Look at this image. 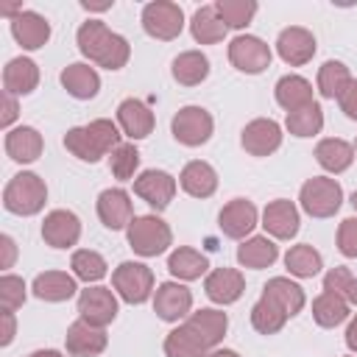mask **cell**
<instances>
[{
  "label": "cell",
  "mask_w": 357,
  "mask_h": 357,
  "mask_svg": "<svg viewBox=\"0 0 357 357\" xmlns=\"http://www.w3.org/2000/svg\"><path fill=\"white\" fill-rule=\"evenodd\" d=\"M75 39H78V50H81L89 61H95L98 67H106V70H120V67H126V61H128V56H131L128 39L120 36V33H114V31H109L106 22H100V20H86V22H81Z\"/></svg>",
  "instance_id": "6da1fadb"
},
{
  "label": "cell",
  "mask_w": 357,
  "mask_h": 357,
  "mask_svg": "<svg viewBox=\"0 0 357 357\" xmlns=\"http://www.w3.org/2000/svg\"><path fill=\"white\" fill-rule=\"evenodd\" d=\"M120 128L112 123V120H106V117H98V120H92L89 126H75V128H70L67 134H64V148L75 156V159H81V162H98L100 156H106V153H112L114 148H120L123 142H120Z\"/></svg>",
  "instance_id": "7a4b0ae2"
},
{
  "label": "cell",
  "mask_w": 357,
  "mask_h": 357,
  "mask_svg": "<svg viewBox=\"0 0 357 357\" xmlns=\"http://www.w3.org/2000/svg\"><path fill=\"white\" fill-rule=\"evenodd\" d=\"M47 201V187L45 181L36 176V173H17L6 190H3V206L11 212V215H22V218H31L36 212H42Z\"/></svg>",
  "instance_id": "3957f363"
},
{
  "label": "cell",
  "mask_w": 357,
  "mask_h": 357,
  "mask_svg": "<svg viewBox=\"0 0 357 357\" xmlns=\"http://www.w3.org/2000/svg\"><path fill=\"white\" fill-rule=\"evenodd\" d=\"M126 234H128L131 251L139 257H159L173 243V231L159 215H137L128 223Z\"/></svg>",
  "instance_id": "277c9868"
},
{
  "label": "cell",
  "mask_w": 357,
  "mask_h": 357,
  "mask_svg": "<svg viewBox=\"0 0 357 357\" xmlns=\"http://www.w3.org/2000/svg\"><path fill=\"white\" fill-rule=\"evenodd\" d=\"M298 201L310 218H332L343 204V190L329 176H312L301 184Z\"/></svg>",
  "instance_id": "5b68a950"
},
{
  "label": "cell",
  "mask_w": 357,
  "mask_h": 357,
  "mask_svg": "<svg viewBox=\"0 0 357 357\" xmlns=\"http://www.w3.org/2000/svg\"><path fill=\"white\" fill-rule=\"evenodd\" d=\"M117 296L128 304H142L153 296V271L142 262H120L112 273Z\"/></svg>",
  "instance_id": "8992f818"
},
{
  "label": "cell",
  "mask_w": 357,
  "mask_h": 357,
  "mask_svg": "<svg viewBox=\"0 0 357 357\" xmlns=\"http://www.w3.org/2000/svg\"><path fill=\"white\" fill-rule=\"evenodd\" d=\"M170 131H173L176 142H181L187 148H198V145L209 142V137L215 131V120L204 106H184L173 114Z\"/></svg>",
  "instance_id": "52a82bcc"
},
{
  "label": "cell",
  "mask_w": 357,
  "mask_h": 357,
  "mask_svg": "<svg viewBox=\"0 0 357 357\" xmlns=\"http://www.w3.org/2000/svg\"><path fill=\"white\" fill-rule=\"evenodd\" d=\"M142 28L148 36L170 42L184 31V11L178 3L170 0H153L142 8Z\"/></svg>",
  "instance_id": "ba28073f"
},
{
  "label": "cell",
  "mask_w": 357,
  "mask_h": 357,
  "mask_svg": "<svg viewBox=\"0 0 357 357\" xmlns=\"http://www.w3.org/2000/svg\"><path fill=\"white\" fill-rule=\"evenodd\" d=\"M271 47L259 39V36H251V33H240L229 42V61L231 67H237L240 73H248V75H257L262 70L271 67Z\"/></svg>",
  "instance_id": "9c48e42d"
},
{
  "label": "cell",
  "mask_w": 357,
  "mask_h": 357,
  "mask_svg": "<svg viewBox=\"0 0 357 357\" xmlns=\"http://www.w3.org/2000/svg\"><path fill=\"white\" fill-rule=\"evenodd\" d=\"M78 315L92 326H109L117 318V298L109 287L92 284L78 296Z\"/></svg>",
  "instance_id": "30bf717a"
},
{
  "label": "cell",
  "mask_w": 357,
  "mask_h": 357,
  "mask_svg": "<svg viewBox=\"0 0 357 357\" xmlns=\"http://www.w3.org/2000/svg\"><path fill=\"white\" fill-rule=\"evenodd\" d=\"M134 195H139L151 209L162 212L176 195V178L165 170H145L134 178Z\"/></svg>",
  "instance_id": "8fae6325"
},
{
  "label": "cell",
  "mask_w": 357,
  "mask_h": 357,
  "mask_svg": "<svg viewBox=\"0 0 357 357\" xmlns=\"http://www.w3.org/2000/svg\"><path fill=\"white\" fill-rule=\"evenodd\" d=\"M190 310H192V293L181 282H162L153 290V312L162 321L176 324L181 318H187Z\"/></svg>",
  "instance_id": "7c38bea8"
},
{
  "label": "cell",
  "mask_w": 357,
  "mask_h": 357,
  "mask_svg": "<svg viewBox=\"0 0 357 357\" xmlns=\"http://www.w3.org/2000/svg\"><path fill=\"white\" fill-rule=\"evenodd\" d=\"M276 53L284 64L301 67L315 56V36L301 25H290L276 36Z\"/></svg>",
  "instance_id": "4fadbf2b"
},
{
  "label": "cell",
  "mask_w": 357,
  "mask_h": 357,
  "mask_svg": "<svg viewBox=\"0 0 357 357\" xmlns=\"http://www.w3.org/2000/svg\"><path fill=\"white\" fill-rule=\"evenodd\" d=\"M240 142L251 156H271L282 145V126L271 117H257L243 128Z\"/></svg>",
  "instance_id": "5bb4252c"
},
{
  "label": "cell",
  "mask_w": 357,
  "mask_h": 357,
  "mask_svg": "<svg viewBox=\"0 0 357 357\" xmlns=\"http://www.w3.org/2000/svg\"><path fill=\"white\" fill-rule=\"evenodd\" d=\"M42 237L50 248H73L81 240V220L70 209H53L45 215Z\"/></svg>",
  "instance_id": "9a60e30c"
},
{
  "label": "cell",
  "mask_w": 357,
  "mask_h": 357,
  "mask_svg": "<svg viewBox=\"0 0 357 357\" xmlns=\"http://www.w3.org/2000/svg\"><path fill=\"white\" fill-rule=\"evenodd\" d=\"M98 218L106 229L120 231L128 229V223L134 220V209H131V195L120 187H109L98 195Z\"/></svg>",
  "instance_id": "2e32d148"
},
{
  "label": "cell",
  "mask_w": 357,
  "mask_h": 357,
  "mask_svg": "<svg viewBox=\"0 0 357 357\" xmlns=\"http://www.w3.org/2000/svg\"><path fill=\"white\" fill-rule=\"evenodd\" d=\"M218 226H220V231H223L226 237L243 240V237H248V234L254 231V226H257V206H254L248 198H231V201L220 209Z\"/></svg>",
  "instance_id": "e0dca14e"
},
{
  "label": "cell",
  "mask_w": 357,
  "mask_h": 357,
  "mask_svg": "<svg viewBox=\"0 0 357 357\" xmlns=\"http://www.w3.org/2000/svg\"><path fill=\"white\" fill-rule=\"evenodd\" d=\"M204 293L215 304H234L245 293V279L237 268H215L204 279Z\"/></svg>",
  "instance_id": "ac0fdd59"
},
{
  "label": "cell",
  "mask_w": 357,
  "mask_h": 357,
  "mask_svg": "<svg viewBox=\"0 0 357 357\" xmlns=\"http://www.w3.org/2000/svg\"><path fill=\"white\" fill-rule=\"evenodd\" d=\"M106 343H109L106 332L100 326L86 324L84 318L73 321L70 329H67V335H64V346H67V351L73 357H98L106 349Z\"/></svg>",
  "instance_id": "d6986e66"
},
{
  "label": "cell",
  "mask_w": 357,
  "mask_h": 357,
  "mask_svg": "<svg viewBox=\"0 0 357 357\" xmlns=\"http://www.w3.org/2000/svg\"><path fill=\"white\" fill-rule=\"evenodd\" d=\"M262 229L276 240H290L298 234V209L287 198H276L262 209Z\"/></svg>",
  "instance_id": "ffe728a7"
},
{
  "label": "cell",
  "mask_w": 357,
  "mask_h": 357,
  "mask_svg": "<svg viewBox=\"0 0 357 357\" xmlns=\"http://www.w3.org/2000/svg\"><path fill=\"white\" fill-rule=\"evenodd\" d=\"M11 36L17 39V45H22L25 50H39L47 45L50 39V22L36 14L22 8L17 17H11Z\"/></svg>",
  "instance_id": "44dd1931"
},
{
  "label": "cell",
  "mask_w": 357,
  "mask_h": 357,
  "mask_svg": "<svg viewBox=\"0 0 357 357\" xmlns=\"http://www.w3.org/2000/svg\"><path fill=\"white\" fill-rule=\"evenodd\" d=\"M117 126L123 128V134L128 139H145L153 131V112L142 100L126 98L117 106Z\"/></svg>",
  "instance_id": "7402d4cb"
},
{
  "label": "cell",
  "mask_w": 357,
  "mask_h": 357,
  "mask_svg": "<svg viewBox=\"0 0 357 357\" xmlns=\"http://www.w3.org/2000/svg\"><path fill=\"white\" fill-rule=\"evenodd\" d=\"M42 148H45L42 134L33 126H17V128H8L6 134V153L20 165L36 162L42 156Z\"/></svg>",
  "instance_id": "603a6c76"
},
{
  "label": "cell",
  "mask_w": 357,
  "mask_h": 357,
  "mask_svg": "<svg viewBox=\"0 0 357 357\" xmlns=\"http://www.w3.org/2000/svg\"><path fill=\"white\" fill-rule=\"evenodd\" d=\"M184 326H190L209 349H215V346L223 340L226 329H229V318H226V312H220V310L204 307V310L190 312V315L184 318Z\"/></svg>",
  "instance_id": "cb8c5ba5"
},
{
  "label": "cell",
  "mask_w": 357,
  "mask_h": 357,
  "mask_svg": "<svg viewBox=\"0 0 357 357\" xmlns=\"http://www.w3.org/2000/svg\"><path fill=\"white\" fill-rule=\"evenodd\" d=\"M36 84H39L36 61H31L25 56H17V59H11L6 64V70H3V92L14 95V98L17 95H31L36 89Z\"/></svg>",
  "instance_id": "d4e9b609"
},
{
  "label": "cell",
  "mask_w": 357,
  "mask_h": 357,
  "mask_svg": "<svg viewBox=\"0 0 357 357\" xmlns=\"http://www.w3.org/2000/svg\"><path fill=\"white\" fill-rule=\"evenodd\" d=\"M178 184L192 198H209L218 190V173H215V167L209 162L192 159V162L184 165V170L178 176Z\"/></svg>",
  "instance_id": "484cf974"
},
{
  "label": "cell",
  "mask_w": 357,
  "mask_h": 357,
  "mask_svg": "<svg viewBox=\"0 0 357 357\" xmlns=\"http://www.w3.org/2000/svg\"><path fill=\"white\" fill-rule=\"evenodd\" d=\"M276 257H279V245L268 234H254L237 245V262L251 271L271 268L276 262Z\"/></svg>",
  "instance_id": "4316f807"
},
{
  "label": "cell",
  "mask_w": 357,
  "mask_h": 357,
  "mask_svg": "<svg viewBox=\"0 0 357 357\" xmlns=\"http://www.w3.org/2000/svg\"><path fill=\"white\" fill-rule=\"evenodd\" d=\"M262 296L271 298L273 304H279L287 318L298 315V312L304 310V301H307L304 290H301L293 279H287V276H273V279H268V284L262 287Z\"/></svg>",
  "instance_id": "83f0119b"
},
{
  "label": "cell",
  "mask_w": 357,
  "mask_h": 357,
  "mask_svg": "<svg viewBox=\"0 0 357 357\" xmlns=\"http://www.w3.org/2000/svg\"><path fill=\"white\" fill-rule=\"evenodd\" d=\"M61 86L78 98V100H89L98 95L100 89V75L95 73V67L84 64V61H75V64H67L61 70Z\"/></svg>",
  "instance_id": "f1b7e54d"
},
{
  "label": "cell",
  "mask_w": 357,
  "mask_h": 357,
  "mask_svg": "<svg viewBox=\"0 0 357 357\" xmlns=\"http://www.w3.org/2000/svg\"><path fill=\"white\" fill-rule=\"evenodd\" d=\"M273 95H276V103H279L287 114L296 112V109H301V106L315 103V98H312V84H310L307 78H301V75H282V78L276 81Z\"/></svg>",
  "instance_id": "f546056e"
},
{
  "label": "cell",
  "mask_w": 357,
  "mask_h": 357,
  "mask_svg": "<svg viewBox=\"0 0 357 357\" xmlns=\"http://www.w3.org/2000/svg\"><path fill=\"white\" fill-rule=\"evenodd\" d=\"M315 159H318V165L326 173H335L337 176V173H343V170L351 167V162H354V145H349L340 137H326V139H321L315 145Z\"/></svg>",
  "instance_id": "4dcf8cb0"
},
{
  "label": "cell",
  "mask_w": 357,
  "mask_h": 357,
  "mask_svg": "<svg viewBox=\"0 0 357 357\" xmlns=\"http://www.w3.org/2000/svg\"><path fill=\"white\" fill-rule=\"evenodd\" d=\"M33 296L42 298V301H67L75 296L78 284H75V276L64 273V271H45L33 279Z\"/></svg>",
  "instance_id": "1f68e13d"
},
{
  "label": "cell",
  "mask_w": 357,
  "mask_h": 357,
  "mask_svg": "<svg viewBox=\"0 0 357 357\" xmlns=\"http://www.w3.org/2000/svg\"><path fill=\"white\" fill-rule=\"evenodd\" d=\"M226 31H229V28L223 25V20H220L215 3L195 8V14H192V20H190V33H192V39H195L198 45H218V42L226 36Z\"/></svg>",
  "instance_id": "d6a6232c"
},
{
  "label": "cell",
  "mask_w": 357,
  "mask_h": 357,
  "mask_svg": "<svg viewBox=\"0 0 357 357\" xmlns=\"http://www.w3.org/2000/svg\"><path fill=\"white\" fill-rule=\"evenodd\" d=\"M167 271L181 282H192V279H201L209 271V259L201 251L190 248V245H178L167 257Z\"/></svg>",
  "instance_id": "836d02e7"
},
{
  "label": "cell",
  "mask_w": 357,
  "mask_h": 357,
  "mask_svg": "<svg viewBox=\"0 0 357 357\" xmlns=\"http://www.w3.org/2000/svg\"><path fill=\"white\" fill-rule=\"evenodd\" d=\"M173 78L184 86H195L201 84L206 75H209V59L201 53V50H184L173 59V67H170Z\"/></svg>",
  "instance_id": "e575fe53"
},
{
  "label": "cell",
  "mask_w": 357,
  "mask_h": 357,
  "mask_svg": "<svg viewBox=\"0 0 357 357\" xmlns=\"http://www.w3.org/2000/svg\"><path fill=\"white\" fill-rule=\"evenodd\" d=\"M165 354L167 357H209V346L190 329V326H176L165 337Z\"/></svg>",
  "instance_id": "d590c367"
},
{
  "label": "cell",
  "mask_w": 357,
  "mask_h": 357,
  "mask_svg": "<svg viewBox=\"0 0 357 357\" xmlns=\"http://www.w3.org/2000/svg\"><path fill=\"white\" fill-rule=\"evenodd\" d=\"M284 268H287L293 276H298V279H312V276L321 273L324 257H321L312 245L298 243V245H293V248L284 254Z\"/></svg>",
  "instance_id": "8d00e7d4"
},
{
  "label": "cell",
  "mask_w": 357,
  "mask_h": 357,
  "mask_svg": "<svg viewBox=\"0 0 357 357\" xmlns=\"http://www.w3.org/2000/svg\"><path fill=\"white\" fill-rule=\"evenodd\" d=\"M351 81H354V78H351V73H349V67H346L343 61H324L321 70H318V92H321L324 98H329V100L340 98L343 89H346Z\"/></svg>",
  "instance_id": "74e56055"
},
{
  "label": "cell",
  "mask_w": 357,
  "mask_h": 357,
  "mask_svg": "<svg viewBox=\"0 0 357 357\" xmlns=\"http://www.w3.org/2000/svg\"><path fill=\"white\" fill-rule=\"evenodd\" d=\"M312 318L318 326L324 329H332V326H340L346 318H349V304L343 298H337L335 293H321L315 301H312Z\"/></svg>",
  "instance_id": "f35d334b"
},
{
  "label": "cell",
  "mask_w": 357,
  "mask_h": 357,
  "mask_svg": "<svg viewBox=\"0 0 357 357\" xmlns=\"http://www.w3.org/2000/svg\"><path fill=\"white\" fill-rule=\"evenodd\" d=\"M284 128H287L293 137H315V134L324 128V109H321L318 103L301 106V109H296V112L287 114Z\"/></svg>",
  "instance_id": "ab89813d"
},
{
  "label": "cell",
  "mask_w": 357,
  "mask_h": 357,
  "mask_svg": "<svg viewBox=\"0 0 357 357\" xmlns=\"http://www.w3.org/2000/svg\"><path fill=\"white\" fill-rule=\"evenodd\" d=\"M287 315L282 312L279 304H273L271 298L259 296V301L251 307V326L259 332V335H276L282 326H284Z\"/></svg>",
  "instance_id": "60d3db41"
},
{
  "label": "cell",
  "mask_w": 357,
  "mask_h": 357,
  "mask_svg": "<svg viewBox=\"0 0 357 357\" xmlns=\"http://www.w3.org/2000/svg\"><path fill=\"white\" fill-rule=\"evenodd\" d=\"M70 268H73V276L75 279H81V282H100L103 276H106V259L98 254V251H92V248H78L75 254H73V259H70Z\"/></svg>",
  "instance_id": "b9f144b4"
},
{
  "label": "cell",
  "mask_w": 357,
  "mask_h": 357,
  "mask_svg": "<svg viewBox=\"0 0 357 357\" xmlns=\"http://www.w3.org/2000/svg\"><path fill=\"white\" fill-rule=\"evenodd\" d=\"M324 290L326 293H335L337 298H343L346 304H357V276L337 265V268H329L326 276H324Z\"/></svg>",
  "instance_id": "7bdbcfd3"
},
{
  "label": "cell",
  "mask_w": 357,
  "mask_h": 357,
  "mask_svg": "<svg viewBox=\"0 0 357 357\" xmlns=\"http://www.w3.org/2000/svg\"><path fill=\"white\" fill-rule=\"evenodd\" d=\"M215 8H218L226 28H245L257 14L254 0H218Z\"/></svg>",
  "instance_id": "ee69618b"
},
{
  "label": "cell",
  "mask_w": 357,
  "mask_h": 357,
  "mask_svg": "<svg viewBox=\"0 0 357 357\" xmlns=\"http://www.w3.org/2000/svg\"><path fill=\"white\" fill-rule=\"evenodd\" d=\"M109 167H112V176L120 181L134 178V173L139 167V151L134 148V142H123L120 148H114L109 156Z\"/></svg>",
  "instance_id": "f6af8a7d"
},
{
  "label": "cell",
  "mask_w": 357,
  "mask_h": 357,
  "mask_svg": "<svg viewBox=\"0 0 357 357\" xmlns=\"http://www.w3.org/2000/svg\"><path fill=\"white\" fill-rule=\"evenodd\" d=\"M0 301H3V310H11V312L17 307H22V301H25V282L20 276H14V273H6L0 279Z\"/></svg>",
  "instance_id": "bcb514c9"
},
{
  "label": "cell",
  "mask_w": 357,
  "mask_h": 357,
  "mask_svg": "<svg viewBox=\"0 0 357 357\" xmlns=\"http://www.w3.org/2000/svg\"><path fill=\"white\" fill-rule=\"evenodd\" d=\"M337 248L343 257L357 259V218H346L337 226Z\"/></svg>",
  "instance_id": "7dc6e473"
},
{
  "label": "cell",
  "mask_w": 357,
  "mask_h": 357,
  "mask_svg": "<svg viewBox=\"0 0 357 357\" xmlns=\"http://www.w3.org/2000/svg\"><path fill=\"white\" fill-rule=\"evenodd\" d=\"M337 103H340V112H343L349 120H357V81H351V84L343 89V95L337 98Z\"/></svg>",
  "instance_id": "c3c4849f"
},
{
  "label": "cell",
  "mask_w": 357,
  "mask_h": 357,
  "mask_svg": "<svg viewBox=\"0 0 357 357\" xmlns=\"http://www.w3.org/2000/svg\"><path fill=\"white\" fill-rule=\"evenodd\" d=\"M17 98L14 95H8V92H3V114H0V126L3 128H8L14 120H17Z\"/></svg>",
  "instance_id": "681fc988"
},
{
  "label": "cell",
  "mask_w": 357,
  "mask_h": 357,
  "mask_svg": "<svg viewBox=\"0 0 357 357\" xmlns=\"http://www.w3.org/2000/svg\"><path fill=\"white\" fill-rule=\"evenodd\" d=\"M0 248H3V268H11L14 265V257H17V245H14V240L8 237V234H3L0 237Z\"/></svg>",
  "instance_id": "f907efd6"
},
{
  "label": "cell",
  "mask_w": 357,
  "mask_h": 357,
  "mask_svg": "<svg viewBox=\"0 0 357 357\" xmlns=\"http://www.w3.org/2000/svg\"><path fill=\"white\" fill-rule=\"evenodd\" d=\"M14 329H17L14 312L11 310H3V337H0V346H8L14 340Z\"/></svg>",
  "instance_id": "816d5d0a"
},
{
  "label": "cell",
  "mask_w": 357,
  "mask_h": 357,
  "mask_svg": "<svg viewBox=\"0 0 357 357\" xmlns=\"http://www.w3.org/2000/svg\"><path fill=\"white\" fill-rule=\"evenodd\" d=\"M346 346L357 354V315L349 321V326H346Z\"/></svg>",
  "instance_id": "f5cc1de1"
},
{
  "label": "cell",
  "mask_w": 357,
  "mask_h": 357,
  "mask_svg": "<svg viewBox=\"0 0 357 357\" xmlns=\"http://www.w3.org/2000/svg\"><path fill=\"white\" fill-rule=\"evenodd\" d=\"M28 357H61V351H56V349H39V351H31Z\"/></svg>",
  "instance_id": "db71d44e"
},
{
  "label": "cell",
  "mask_w": 357,
  "mask_h": 357,
  "mask_svg": "<svg viewBox=\"0 0 357 357\" xmlns=\"http://www.w3.org/2000/svg\"><path fill=\"white\" fill-rule=\"evenodd\" d=\"M209 357H240L234 349H215V351H209Z\"/></svg>",
  "instance_id": "11a10c76"
},
{
  "label": "cell",
  "mask_w": 357,
  "mask_h": 357,
  "mask_svg": "<svg viewBox=\"0 0 357 357\" xmlns=\"http://www.w3.org/2000/svg\"><path fill=\"white\" fill-rule=\"evenodd\" d=\"M84 8H95V11H103V8H112V3H84Z\"/></svg>",
  "instance_id": "9f6ffc18"
},
{
  "label": "cell",
  "mask_w": 357,
  "mask_h": 357,
  "mask_svg": "<svg viewBox=\"0 0 357 357\" xmlns=\"http://www.w3.org/2000/svg\"><path fill=\"white\" fill-rule=\"evenodd\" d=\"M351 206H354V212H357V190L351 192Z\"/></svg>",
  "instance_id": "6f0895ef"
},
{
  "label": "cell",
  "mask_w": 357,
  "mask_h": 357,
  "mask_svg": "<svg viewBox=\"0 0 357 357\" xmlns=\"http://www.w3.org/2000/svg\"><path fill=\"white\" fill-rule=\"evenodd\" d=\"M354 151H357V139H354Z\"/></svg>",
  "instance_id": "680465c9"
}]
</instances>
